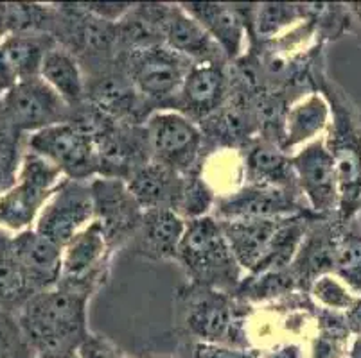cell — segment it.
<instances>
[{
	"label": "cell",
	"instance_id": "obj_1",
	"mask_svg": "<svg viewBox=\"0 0 361 358\" xmlns=\"http://www.w3.org/2000/svg\"><path fill=\"white\" fill-rule=\"evenodd\" d=\"M90 295L61 285L31 295L18 308L25 343L36 353L78 351L88 335L87 307Z\"/></svg>",
	"mask_w": 361,
	"mask_h": 358
},
{
	"label": "cell",
	"instance_id": "obj_2",
	"mask_svg": "<svg viewBox=\"0 0 361 358\" xmlns=\"http://www.w3.org/2000/svg\"><path fill=\"white\" fill-rule=\"evenodd\" d=\"M176 262L192 285L225 294L238 292L245 272L235 260L221 222L214 215L187 221Z\"/></svg>",
	"mask_w": 361,
	"mask_h": 358
},
{
	"label": "cell",
	"instance_id": "obj_3",
	"mask_svg": "<svg viewBox=\"0 0 361 358\" xmlns=\"http://www.w3.org/2000/svg\"><path fill=\"white\" fill-rule=\"evenodd\" d=\"M320 91L331 106V124L324 138L336 167L338 224L345 226L361 212V122L326 79H322Z\"/></svg>",
	"mask_w": 361,
	"mask_h": 358
},
{
	"label": "cell",
	"instance_id": "obj_4",
	"mask_svg": "<svg viewBox=\"0 0 361 358\" xmlns=\"http://www.w3.org/2000/svg\"><path fill=\"white\" fill-rule=\"evenodd\" d=\"M183 323L198 343L246 347V315L238 298L189 283L180 292Z\"/></svg>",
	"mask_w": 361,
	"mask_h": 358
},
{
	"label": "cell",
	"instance_id": "obj_5",
	"mask_svg": "<svg viewBox=\"0 0 361 358\" xmlns=\"http://www.w3.org/2000/svg\"><path fill=\"white\" fill-rule=\"evenodd\" d=\"M65 179L54 163L25 149L16 185L0 196V228L16 233L35 228L42 208Z\"/></svg>",
	"mask_w": 361,
	"mask_h": 358
},
{
	"label": "cell",
	"instance_id": "obj_6",
	"mask_svg": "<svg viewBox=\"0 0 361 358\" xmlns=\"http://www.w3.org/2000/svg\"><path fill=\"white\" fill-rule=\"evenodd\" d=\"M121 59L144 103L157 104L160 110H173L187 74L196 65L164 44L123 52Z\"/></svg>",
	"mask_w": 361,
	"mask_h": 358
},
{
	"label": "cell",
	"instance_id": "obj_7",
	"mask_svg": "<svg viewBox=\"0 0 361 358\" xmlns=\"http://www.w3.org/2000/svg\"><path fill=\"white\" fill-rule=\"evenodd\" d=\"M146 133L151 160L187 176L202 170L205 138L202 127L175 110H157L146 118Z\"/></svg>",
	"mask_w": 361,
	"mask_h": 358
},
{
	"label": "cell",
	"instance_id": "obj_8",
	"mask_svg": "<svg viewBox=\"0 0 361 358\" xmlns=\"http://www.w3.org/2000/svg\"><path fill=\"white\" fill-rule=\"evenodd\" d=\"M27 149L54 163L67 179L90 181L99 176L96 140L74 120L31 133Z\"/></svg>",
	"mask_w": 361,
	"mask_h": 358
},
{
	"label": "cell",
	"instance_id": "obj_9",
	"mask_svg": "<svg viewBox=\"0 0 361 358\" xmlns=\"http://www.w3.org/2000/svg\"><path fill=\"white\" fill-rule=\"evenodd\" d=\"M0 113L18 133L71 122L74 110L42 77L24 79L0 98Z\"/></svg>",
	"mask_w": 361,
	"mask_h": 358
},
{
	"label": "cell",
	"instance_id": "obj_10",
	"mask_svg": "<svg viewBox=\"0 0 361 358\" xmlns=\"http://www.w3.org/2000/svg\"><path fill=\"white\" fill-rule=\"evenodd\" d=\"M96 221L90 181L65 179L36 219L35 229L54 244L65 245Z\"/></svg>",
	"mask_w": 361,
	"mask_h": 358
},
{
	"label": "cell",
	"instance_id": "obj_11",
	"mask_svg": "<svg viewBox=\"0 0 361 358\" xmlns=\"http://www.w3.org/2000/svg\"><path fill=\"white\" fill-rule=\"evenodd\" d=\"M111 252L114 249L103 228L94 221L63 248V269L58 285L92 295L106 280Z\"/></svg>",
	"mask_w": 361,
	"mask_h": 358
},
{
	"label": "cell",
	"instance_id": "obj_12",
	"mask_svg": "<svg viewBox=\"0 0 361 358\" xmlns=\"http://www.w3.org/2000/svg\"><path fill=\"white\" fill-rule=\"evenodd\" d=\"M291 165L298 192L302 197H306L311 212L322 219L338 213L340 188L336 167L326 146V138H318L291 154Z\"/></svg>",
	"mask_w": 361,
	"mask_h": 358
},
{
	"label": "cell",
	"instance_id": "obj_13",
	"mask_svg": "<svg viewBox=\"0 0 361 358\" xmlns=\"http://www.w3.org/2000/svg\"><path fill=\"white\" fill-rule=\"evenodd\" d=\"M96 222H99L110 248L116 251L135 236L144 210L137 203L128 183L119 177L97 176L90 179Z\"/></svg>",
	"mask_w": 361,
	"mask_h": 358
},
{
	"label": "cell",
	"instance_id": "obj_14",
	"mask_svg": "<svg viewBox=\"0 0 361 358\" xmlns=\"http://www.w3.org/2000/svg\"><path fill=\"white\" fill-rule=\"evenodd\" d=\"M300 193L293 190L245 183L238 190L221 193L216 199V219L243 221V219H279L313 213L298 203Z\"/></svg>",
	"mask_w": 361,
	"mask_h": 358
},
{
	"label": "cell",
	"instance_id": "obj_15",
	"mask_svg": "<svg viewBox=\"0 0 361 358\" xmlns=\"http://www.w3.org/2000/svg\"><path fill=\"white\" fill-rule=\"evenodd\" d=\"M232 95V81L223 63L192 65L173 110L202 124L218 113Z\"/></svg>",
	"mask_w": 361,
	"mask_h": 358
},
{
	"label": "cell",
	"instance_id": "obj_16",
	"mask_svg": "<svg viewBox=\"0 0 361 358\" xmlns=\"http://www.w3.org/2000/svg\"><path fill=\"white\" fill-rule=\"evenodd\" d=\"M182 8L209 32L226 61H238L245 56V45L250 38L246 9L216 2H189Z\"/></svg>",
	"mask_w": 361,
	"mask_h": 358
},
{
	"label": "cell",
	"instance_id": "obj_17",
	"mask_svg": "<svg viewBox=\"0 0 361 358\" xmlns=\"http://www.w3.org/2000/svg\"><path fill=\"white\" fill-rule=\"evenodd\" d=\"M13 244L32 295L60 283L63 269L61 245L49 241L47 236L40 235L35 228L13 235Z\"/></svg>",
	"mask_w": 361,
	"mask_h": 358
},
{
	"label": "cell",
	"instance_id": "obj_18",
	"mask_svg": "<svg viewBox=\"0 0 361 358\" xmlns=\"http://www.w3.org/2000/svg\"><path fill=\"white\" fill-rule=\"evenodd\" d=\"M87 103L104 117L124 124H140V108L146 104L123 65L92 77L87 83Z\"/></svg>",
	"mask_w": 361,
	"mask_h": 358
},
{
	"label": "cell",
	"instance_id": "obj_19",
	"mask_svg": "<svg viewBox=\"0 0 361 358\" xmlns=\"http://www.w3.org/2000/svg\"><path fill=\"white\" fill-rule=\"evenodd\" d=\"M164 45L191 59L192 63H225L226 58L209 32L192 18L182 4L167 6L162 15Z\"/></svg>",
	"mask_w": 361,
	"mask_h": 358
},
{
	"label": "cell",
	"instance_id": "obj_20",
	"mask_svg": "<svg viewBox=\"0 0 361 358\" xmlns=\"http://www.w3.org/2000/svg\"><path fill=\"white\" fill-rule=\"evenodd\" d=\"M187 221L167 208L146 210L135 233L137 251L153 260H175L185 235Z\"/></svg>",
	"mask_w": 361,
	"mask_h": 358
},
{
	"label": "cell",
	"instance_id": "obj_21",
	"mask_svg": "<svg viewBox=\"0 0 361 358\" xmlns=\"http://www.w3.org/2000/svg\"><path fill=\"white\" fill-rule=\"evenodd\" d=\"M329 124V101L322 91H311L288 108L281 149L288 154L290 151H298L322 138V134L327 133Z\"/></svg>",
	"mask_w": 361,
	"mask_h": 358
},
{
	"label": "cell",
	"instance_id": "obj_22",
	"mask_svg": "<svg viewBox=\"0 0 361 358\" xmlns=\"http://www.w3.org/2000/svg\"><path fill=\"white\" fill-rule=\"evenodd\" d=\"M243 165H245V181L250 185L298 192L293 165H291V154L284 153L277 143L262 138L250 142L246 146Z\"/></svg>",
	"mask_w": 361,
	"mask_h": 358
},
{
	"label": "cell",
	"instance_id": "obj_23",
	"mask_svg": "<svg viewBox=\"0 0 361 358\" xmlns=\"http://www.w3.org/2000/svg\"><path fill=\"white\" fill-rule=\"evenodd\" d=\"M183 179L185 176L151 160L131 174L126 183L144 212L157 208L175 212L182 196Z\"/></svg>",
	"mask_w": 361,
	"mask_h": 358
},
{
	"label": "cell",
	"instance_id": "obj_24",
	"mask_svg": "<svg viewBox=\"0 0 361 358\" xmlns=\"http://www.w3.org/2000/svg\"><path fill=\"white\" fill-rule=\"evenodd\" d=\"M40 77L72 110H78L87 101V81L81 70L80 59L60 44L52 47L45 56Z\"/></svg>",
	"mask_w": 361,
	"mask_h": 358
},
{
	"label": "cell",
	"instance_id": "obj_25",
	"mask_svg": "<svg viewBox=\"0 0 361 358\" xmlns=\"http://www.w3.org/2000/svg\"><path fill=\"white\" fill-rule=\"evenodd\" d=\"M0 41L20 81L40 77L45 56L58 45V39L45 32H6Z\"/></svg>",
	"mask_w": 361,
	"mask_h": 358
},
{
	"label": "cell",
	"instance_id": "obj_26",
	"mask_svg": "<svg viewBox=\"0 0 361 358\" xmlns=\"http://www.w3.org/2000/svg\"><path fill=\"white\" fill-rule=\"evenodd\" d=\"M320 6L310 4H257L248 6V27L250 34L266 41L290 29L291 25L317 16Z\"/></svg>",
	"mask_w": 361,
	"mask_h": 358
},
{
	"label": "cell",
	"instance_id": "obj_27",
	"mask_svg": "<svg viewBox=\"0 0 361 358\" xmlns=\"http://www.w3.org/2000/svg\"><path fill=\"white\" fill-rule=\"evenodd\" d=\"M31 295L32 290L16 256L11 231L0 228V308H20Z\"/></svg>",
	"mask_w": 361,
	"mask_h": 358
},
{
	"label": "cell",
	"instance_id": "obj_28",
	"mask_svg": "<svg viewBox=\"0 0 361 358\" xmlns=\"http://www.w3.org/2000/svg\"><path fill=\"white\" fill-rule=\"evenodd\" d=\"M333 274L361 298V231L341 226L333 256Z\"/></svg>",
	"mask_w": 361,
	"mask_h": 358
},
{
	"label": "cell",
	"instance_id": "obj_29",
	"mask_svg": "<svg viewBox=\"0 0 361 358\" xmlns=\"http://www.w3.org/2000/svg\"><path fill=\"white\" fill-rule=\"evenodd\" d=\"M216 199H218V193L202 174H187L175 212L185 221L202 219V217L211 215L216 206Z\"/></svg>",
	"mask_w": 361,
	"mask_h": 358
},
{
	"label": "cell",
	"instance_id": "obj_30",
	"mask_svg": "<svg viewBox=\"0 0 361 358\" xmlns=\"http://www.w3.org/2000/svg\"><path fill=\"white\" fill-rule=\"evenodd\" d=\"M307 292L314 300V303L320 305L324 310L338 312V314H345L357 300V295H354L347 288V285L338 280L333 272L318 276L310 285Z\"/></svg>",
	"mask_w": 361,
	"mask_h": 358
},
{
	"label": "cell",
	"instance_id": "obj_31",
	"mask_svg": "<svg viewBox=\"0 0 361 358\" xmlns=\"http://www.w3.org/2000/svg\"><path fill=\"white\" fill-rule=\"evenodd\" d=\"M31 351L25 343L18 319L0 308V358H25Z\"/></svg>",
	"mask_w": 361,
	"mask_h": 358
},
{
	"label": "cell",
	"instance_id": "obj_32",
	"mask_svg": "<svg viewBox=\"0 0 361 358\" xmlns=\"http://www.w3.org/2000/svg\"><path fill=\"white\" fill-rule=\"evenodd\" d=\"M192 358H259V354L255 351H248L246 347L196 343L192 347Z\"/></svg>",
	"mask_w": 361,
	"mask_h": 358
},
{
	"label": "cell",
	"instance_id": "obj_33",
	"mask_svg": "<svg viewBox=\"0 0 361 358\" xmlns=\"http://www.w3.org/2000/svg\"><path fill=\"white\" fill-rule=\"evenodd\" d=\"M78 354L80 358H124L110 343L96 335H88L78 347Z\"/></svg>",
	"mask_w": 361,
	"mask_h": 358
},
{
	"label": "cell",
	"instance_id": "obj_34",
	"mask_svg": "<svg viewBox=\"0 0 361 358\" xmlns=\"http://www.w3.org/2000/svg\"><path fill=\"white\" fill-rule=\"evenodd\" d=\"M25 149L16 151V153L6 154L0 158V196H4L9 188L16 185L18 169H20L22 154Z\"/></svg>",
	"mask_w": 361,
	"mask_h": 358
},
{
	"label": "cell",
	"instance_id": "obj_35",
	"mask_svg": "<svg viewBox=\"0 0 361 358\" xmlns=\"http://www.w3.org/2000/svg\"><path fill=\"white\" fill-rule=\"evenodd\" d=\"M22 136L24 134L13 129L4 120L2 113H0V158L24 149V146H22Z\"/></svg>",
	"mask_w": 361,
	"mask_h": 358
},
{
	"label": "cell",
	"instance_id": "obj_36",
	"mask_svg": "<svg viewBox=\"0 0 361 358\" xmlns=\"http://www.w3.org/2000/svg\"><path fill=\"white\" fill-rule=\"evenodd\" d=\"M18 83H20V79L16 75L15 68H13L11 61H9L8 54L4 51V45L0 41V97L8 94Z\"/></svg>",
	"mask_w": 361,
	"mask_h": 358
},
{
	"label": "cell",
	"instance_id": "obj_37",
	"mask_svg": "<svg viewBox=\"0 0 361 358\" xmlns=\"http://www.w3.org/2000/svg\"><path fill=\"white\" fill-rule=\"evenodd\" d=\"M343 317H345V324L350 333H361V298H357L356 303L343 314Z\"/></svg>",
	"mask_w": 361,
	"mask_h": 358
},
{
	"label": "cell",
	"instance_id": "obj_38",
	"mask_svg": "<svg viewBox=\"0 0 361 358\" xmlns=\"http://www.w3.org/2000/svg\"><path fill=\"white\" fill-rule=\"evenodd\" d=\"M264 358H302V350L297 344H284V346L275 347Z\"/></svg>",
	"mask_w": 361,
	"mask_h": 358
},
{
	"label": "cell",
	"instance_id": "obj_39",
	"mask_svg": "<svg viewBox=\"0 0 361 358\" xmlns=\"http://www.w3.org/2000/svg\"><path fill=\"white\" fill-rule=\"evenodd\" d=\"M347 11L350 16V24H357L361 27V2L347 6Z\"/></svg>",
	"mask_w": 361,
	"mask_h": 358
},
{
	"label": "cell",
	"instance_id": "obj_40",
	"mask_svg": "<svg viewBox=\"0 0 361 358\" xmlns=\"http://www.w3.org/2000/svg\"><path fill=\"white\" fill-rule=\"evenodd\" d=\"M347 358H361V333L354 335L353 344H350L349 353H347Z\"/></svg>",
	"mask_w": 361,
	"mask_h": 358
},
{
	"label": "cell",
	"instance_id": "obj_41",
	"mask_svg": "<svg viewBox=\"0 0 361 358\" xmlns=\"http://www.w3.org/2000/svg\"><path fill=\"white\" fill-rule=\"evenodd\" d=\"M38 358H80L78 351H58V353H42Z\"/></svg>",
	"mask_w": 361,
	"mask_h": 358
},
{
	"label": "cell",
	"instance_id": "obj_42",
	"mask_svg": "<svg viewBox=\"0 0 361 358\" xmlns=\"http://www.w3.org/2000/svg\"><path fill=\"white\" fill-rule=\"evenodd\" d=\"M6 34V20H4V6H0V38Z\"/></svg>",
	"mask_w": 361,
	"mask_h": 358
}]
</instances>
